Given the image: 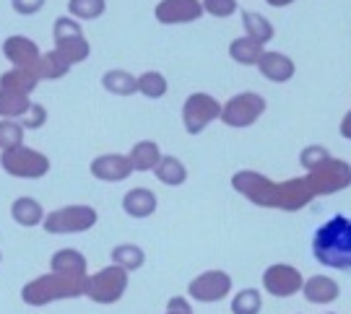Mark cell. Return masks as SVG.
Listing matches in <instances>:
<instances>
[{"label": "cell", "mask_w": 351, "mask_h": 314, "mask_svg": "<svg viewBox=\"0 0 351 314\" xmlns=\"http://www.w3.org/2000/svg\"><path fill=\"white\" fill-rule=\"evenodd\" d=\"M315 260L326 267L351 270V218L333 215L313 237Z\"/></svg>", "instance_id": "cell-1"}, {"label": "cell", "mask_w": 351, "mask_h": 314, "mask_svg": "<svg viewBox=\"0 0 351 314\" xmlns=\"http://www.w3.org/2000/svg\"><path fill=\"white\" fill-rule=\"evenodd\" d=\"M88 276H68V273H47L32 278L21 289V302L26 306H50L55 302H68L86 296Z\"/></svg>", "instance_id": "cell-2"}, {"label": "cell", "mask_w": 351, "mask_h": 314, "mask_svg": "<svg viewBox=\"0 0 351 314\" xmlns=\"http://www.w3.org/2000/svg\"><path fill=\"white\" fill-rule=\"evenodd\" d=\"M128 283H130V273L128 270L117 267V265H107V267H101L99 273L88 276L86 299L94 304H101V306L117 304L125 296Z\"/></svg>", "instance_id": "cell-3"}, {"label": "cell", "mask_w": 351, "mask_h": 314, "mask_svg": "<svg viewBox=\"0 0 351 314\" xmlns=\"http://www.w3.org/2000/svg\"><path fill=\"white\" fill-rule=\"evenodd\" d=\"M0 166L3 172L19 179H42L50 172V156L29 148V146H16L11 151H0Z\"/></svg>", "instance_id": "cell-4"}, {"label": "cell", "mask_w": 351, "mask_h": 314, "mask_svg": "<svg viewBox=\"0 0 351 314\" xmlns=\"http://www.w3.org/2000/svg\"><path fill=\"white\" fill-rule=\"evenodd\" d=\"M99 221V213L91 205H63L58 211H50L42 228L47 234H84L91 231Z\"/></svg>", "instance_id": "cell-5"}, {"label": "cell", "mask_w": 351, "mask_h": 314, "mask_svg": "<svg viewBox=\"0 0 351 314\" xmlns=\"http://www.w3.org/2000/svg\"><path fill=\"white\" fill-rule=\"evenodd\" d=\"M216 120H221V101L206 91L190 94L182 104V125L188 135H201Z\"/></svg>", "instance_id": "cell-6"}, {"label": "cell", "mask_w": 351, "mask_h": 314, "mask_svg": "<svg viewBox=\"0 0 351 314\" xmlns=\"http://www.w3.org/2000/svg\"><path fill=\"white\" fill-rule=\"evenodd\" d=\"M265 112V99L255 91H242L221 104V122L226 127H250Z\"/></svg>", "instance_id": "cell-7"}, {"label": "cell", "mask_w": 351, "mask_h": 314, "mask_svg": "<svg viewBox=\"0 0 351 314\" xmlns=\"http://www.w3.org/2000/svg\"><path fill=\"white\" fill-rule=\"evenodd\" d=\"M307 179L313 185L315 195H333L339 189H346L351 185V166L341 159H326L313 172H307Z\"/></svg>", "instance_id": "cell-8"}, {"label": "cell", "mask_w": 351, "mask_h": 314, "mask_svg": "<svg viewBox=\"0 0 351 314\" xmlns=\"http://www.w3.org/2000/svg\"><path fill=\"white\" fill-rule=\"evenodd\" d=\"M229 291H232V276L224 270H206L188 283V296L193 302L201 304L221 302V299H226Z\"/></svg>", "instance_id": "cell-9"}, {"label": "cell", "mask_w": 351, "mask_h": 314, "mask_svg": "<svg viewBox=\"0 0 351 314\" xmlns=\"http://www.w3.org/2000/svg\"><path fill=\"white\" fill-rule=\"evenodd\" d=\"M203 13V0H159L154 18L164 26H182L201 21Z\"/></svg>", "instance_id": "cell-10"}, {"label": "cell", "mask_w": 351, "mask_h": 314, "mask_svg": "<svg viewBox=\"0 0 351 314\" xmlns=\"http://www.w3.org/2000/svg\"><path fill=\"white\" fill-rule=\"evenodd\" d=\"M302 286H304V278H302V273L297 270V267L284 265V263H276V265H271V267H265L263 289L268 291L271 296L287 299V296L300 293Z\"/></svg>", "instance_id": "cell-11"}, {"label": "cell", "mask_w": 351, "mask_h": 314, "mask_svg": "<svg viewBox=\"0 0 351 314\" xmlns=\"http://www.w3.org/2000/svg\"><path fill=\"white\" fill-rule=\"evenodd\" d=\"M3 57L11 63V68H29L34 70L37 60L42 57L39 44L26 34H11L3 39Z\"/></svg>", "instance_id": "cell-12"}, {"label": "cell", "mask_w": 351, "mask_h": 314, "mask_svg": "<svg viewBox=\"0 0 351 314\" xmlns=\"http://www.w3.org/2000/svg\"><path fill=\"white\" fill-rule=\"evenodd\" d=\"M88 172L99 182H125L136 169L128 159V153H101L91 161Z\"/></svg>", "instance_id": "cell-13"}, {"label": "cell", "mask_w": 351, "mask_h": 314, "mask_svg": "<svg viewBox=\"0 0 351 314\" xmlns=\"http://www.w3.org/2000/svg\"><path fill=\"white\" fill-rule=\"evenodd\" d=\"M156 208H159V198L149 187H133L123 195V211L130 218H138V221L151 218V215L156 213Z\"/></svg>", "instance_id": "cell-14"}, {"label": "cell", "mask_w": 351, "mask_h": 314, "mask_svg": "<svg viewBox=\"0 0 351 314\" xmlns=\"http://www.w3.org/2000/svg\"><path fill=\"white\" fill-rule=\"evenodd\" d=\"M258 70H261V76L274 83H287L294 78L297 65L284 52H263V57L258 60Z\"/></svg>", "instance_id": "cell-15"}, {"label": "cell", "mask_w": 351, "mask_h": 314, "mask_svg": "<svg viewBox=\"0 0 351 314\" xmlns=\"http://www.w3.org/2000/svg\"><path fill=\"white\" fill-rule=\"evenodd\" d=\"M11 218L19 224V226L34 228V226H42V224H45L47 213H45L42 202L34 200V198H29V195H24V198H16V200L11 202Z\"/></svg>", "instance_id": "cell-16"}, {"label": "cell", "mask_w": 351, "mask_h": 314, "mask_svg": "<svg viewBox=\"0 0 351 314\" xmlns=\"http://www.w3.org/2000/svg\"><path fill=\"white\" fill-rule=\"evenodd\" d=\"M101 88L112 96L128 99V96L138 94V76H133L130 70H123V68H112L101 76Z\"/></svg>", "instance_id": "cell-17"}, {"label": "cell", "mask_w": 351, "mask_h": 314, "mask_svg": "<svg viewBox=\"0 0 351 314\" xmlns=\"http://www.w3.org/2000/svg\"><path fill=\"white\" fill-rule=\"evenodd\" d=\"M71 68H73V65L68 63L63 55L52 47V50L42 52V57H39L37 65H34V73H37L39 81H60V78H65L71 73Z\"/></svg>", "instance_id": "cell-18"}, {"label": "cell", "mask_w": 351, "mask_h": 314, "mask_svg": "<svg viewBox=\"0 0 351 314\" xmlns=\"http://www.w3.org/2000/svg\"><path fill=\"white\" fill-rule=\"evenodd\" d=\"M302 293L310 304H330L339 299V283L328 276H313L310 280H304Z\"/></svg>", "instance_id": "cell-19"}, {"label": "cell", "mask_w": 351, "mask_h": 314, "mask_svg": "<svg viewBox=\"0 0 351 314\" xmlns=\"http://www.w3.org/2000/svg\"><path fill=\"white\" fill-rule=\"evenodd\" d=\"M50 270L52 273H68V276H88V263L86 257L78 250H58L50 257Z\"/></svg>", "instance_id": "cell-20"}, {"label": "cell", "mask_w": 351, "mask_h": 314, "mask_svg": "<svg viewBox=\"0 0 351 314\" xmlns=\"http://www.w3.org/2000/svg\"><path fill=\"white\" fill-rule=\"evenodd\" d=\"M162 156L164 153L156 140H138V143L130 148V153H128V159H130L136 172H154L156 163L162 161Z\"/></svg>", "instance_id": "cell-21"}, {"label": "cell", "mask_w": 351, "mask_h": 314, "mask_svg": "<svg viewBox=\"0 0 351 314\" xmlns=\"http://www.w3.org/2000/svg\"><path fill=\"white\" fill-rule=\"evenodd\" d=\"M37 86H39L37 73L29 70V68H11V70H5L0 76V88H5V91H16V94L32 96Z\"/></svg>", "instance_id": "cell-22"}, {"label": "cell", "mask_w": 351, "mask_h": 314, "mask_svg": "<svg viewBox=\"0 0 351 314\" xmlns=\"http://www.w3.org/2000/svg\"><path fill=\"white\" fill-rule=\"evenodd\" d=\"M52 42H55V50L60 52L71 65L84 63V60H88V55H91V44H88V39L84 31H81V34L63 37V39H52Z\"/></svg>", "instance_id": "cell-23"}, {"label": "cell", "mask_w": 351, "mask_h": 314, "mask_svg": "<svg viewBox=\"0 0 351 314\" xmlns=\"http://www.w3.org/2000/svg\"><path fill=\"white\" fill-rule=\"evenodd\" d=\"M154 176L167 187H180V185L188 182V166L177 156H162V161L156 163V169H154Z\"/></svg>", "instance_id": "cell-24"}, {"label": "cell", "mask_w": 351, "mask_h": 314, "mask_svg": "<svg viewBox=\"0 0 351 314\" xmlns=\"http://www.w3.org/2000/svg\"><path fill=\"white\" fill-rule=\"evenodd\" d=\"M263 44L250 37H237L232 39V44H229V57L239 65H258V60L263 57Z\"/></svg>", "instance_id": "cell-25"}, {"label": "cell", "mask_w": 351, "mask_h": 314, "mask_svg": "<svg viewBox=\"0 0 351 314\" xmlns=\"http://www.w3.org/2000/svg\"><path fill=\"white\" fill-rule=\"evenodd\" d=\"M32 96L0 88V120H21L32 109Z\"/></svg>", "instance_id": "cell-26"}, {"label": "cell", "mask_w": 351, "mask_h": 314, "mask_svg": "<svg viewBox=\"0 0 351 314\" xmlns=\"http://www.w3.org/2000/svg\"><path fill=\"white\" fill-rule=\"evenodd\" d=\"M242 26H245V37L255 39L261 44H268L274 39V24L265 18L263 13L242 11Z\"/></svg>", "instance_id": "cell-27"}, {"label": "cell", "mask_w": 351, "mask_h": 314, "mask_svg": "<svg viewBox=\"0 0 351 314\" xmlns=\"http://www.w3.org/2000/svg\"><path fill=\"white\" fill-rule=\"evenodd\" d=\"M112 265H117V267H123V270H128V273H133V270H141L143 267V263H146V252L141 250L138 244H117L112 252Z\"/></svg>", "instance_id": "cell-28"}, {"label": "cell", "mask_w": 351, "mask_h": 314, "mask_svg": "<svg viewBox=\"0 0 351 314\" xmlns=\"http://www.w3.org/2000/svg\"><path fill=\"white\" fill-rule=\"evenodd\" d=\"M107 13V0H68V16L75 21H97Z\"/></svg>", "instance_id": "cell-29"}, {"label": "cell", "mask_w": 351, "mask_h": 314, "mask_svg": "<svg viewBox=\"0 0 351 314\" xmlns=\"http://www.w3.org/2000/svg\"><path fill=\"white\" fill-rule=\"evenodd\" d=\"M167 91H169L167 76L159 70H143L138 76V94H143L146 99H162Z\"/></svg>", "instance_id": "cell-30"}, {"label": "cell", "mask_w": 351, "mask_h": 314, "mask_svg": "<svg viewBox=\"0 0 351 314\" xmlns=\"http://www.w3.org/2000/svg\"><path fill=\"white\" fill-rule=\"evenodd\" d=\"M263 299L258 289H242L232 299V314H261Z\"/></svg>", "instance_id": "cell-31"}, {"label": "cell", "mask_w": 351, "mask_h": 314, "mask_svg": "<svg viewBox=\"0 0 351 314\" xmlns=\"http://www.w3.org/2000/svg\"><path fill=\"white\" fill-rule=\"evenodd\" d=\"M26 130L19 120H0V151H11L16 146H24Z\"/></svg>", "instance_id": "cell-32"}, {"label": "cell", "mask_w": 351, "mask_h": 314, "mask_svg": "<svg viewBox=\"0 0 351 314\" xmlns=\"http://www.w3.org/2000/svg\"><path fill=\"white\" fill-rule=\"evenodd\" d=\"M203 11L213 18H229L239 11L237 0H203Z\"/></svg>", "instance_id": "cell-33"}, {"label": "cell", "mask_w": 351, "mask_h": 314, "mask_svg": "<svg viewBox=\"0 0 351 314\" xmlns=\"http://www.w3.org/2000/svg\"><path fill=\"white\" fill-rule=\"evenodd\" d=\"M47 120H50V114H47V107L45 104H32V109L19 120L21 125H24V130H39V127L47 125Z\"/></svg>", "instance_id": "cell-34"}, {"label": "cell", "mask_w": 351, "mask_h": 314, "mask_svg": "<svg viewBox=\"0 0 351 314\" xmlns=\"http://www.w3.org/2000/svg\"><path fill=\"white\" fill-rule=\"evenodd\" d=\"M81 21H75L73 16H58L52 21V39H63L71 37V34H81Z\"/></svg>", "instance_id": "cell-35"}, {"label": "cell", "mask_w": 351, "mask_h": 314, "mask_svg": "<svg viewBox=\"0 0 351 314\" xmlns=\"http://www.w3.org/2000/svg\"><path fill=\"white\" fill-rule=\"evenodd\" d=\"M330 159V153L323 148V146H307L304 151L300 153V163L302 169H307V172H313L315 166H320V163Z\"/></svg>", "instance_id": "cell-36"}, {"label": "cell", "mask_w": 351, "mask_h": 314, "mask_svg": "<svg viewBox=\"0 0 351 314\" xmlns=\"http://www.w3.org/2000/svg\"><path fill=\"white\" fill-rule=\"evenodd\" d=\"M45 5H47V0H11L13 13H19V16H34Z\"/></svg>", "instance_id": "cell-37"}, {"label": "cell", "mask_w": 351, "mask_h": 314, "mask_svg": "<svg viewBox=\"0 0 351 314\" xmlns=\"http://www.w3.org/2000/svg\"><path fill=\"white\" fill-rule=\"evenodd\" d=\"M167 312H172V314H195L185 296H172V299L167 302Z\"/></svg>", "instance_id": "cell-38"}, {"label": "cell", "mask_w": 351, "mask_h": 314, "mask_svg": "<svg viewBox=\"0 0 351 314\" xmlns=\"http://www.w3.org/2000/svg\"><path fill=\"white\" fill-rule=\"evenodd\" d=\"M341 135L346 140H351V109L346 112V117L341 120Z\"/></svg>", "instance_id": "cell-39"}, {"label": "cell", "mask_w": 351, "mask_h": 314, "mask_svg": "<svg viewBox=\"0 0 351 314\" xmlns=\"http://www.w3.org/2000/svg\"><path fill=\"white\" fill-rule=\"evenodd\" d=\"M268 5H274V8H287V5H291L294 0H265Z\"/></svg>", "instance_id": "cell-40"}, {"label": "cell", "mask_w": 351, "mask_h": 314, "mask_svg": "<svg viewBox=\"0 0 351 314\" xmlns=\"http://www.w3.org/2000/svg\"><path fill=\"white\" fill-rule=\"evenodd\" d=\"M0 263H3V254H0Z\"/></svg>", "instance_id": "cell-41"}, {"label": "cell", "mask_w": 351, "mask_h": 314, "mask_svg": "<svg viewBox=\"0 0 351 314\" xmlns=\"http://www.w3.org/2000/svg\"><path fill=\"white\" fill-rule=\"evenodd\" d=\"M164 314H172V312H164Z\"/></svg>", "instance_id": "cell-42"}]
</instances>
